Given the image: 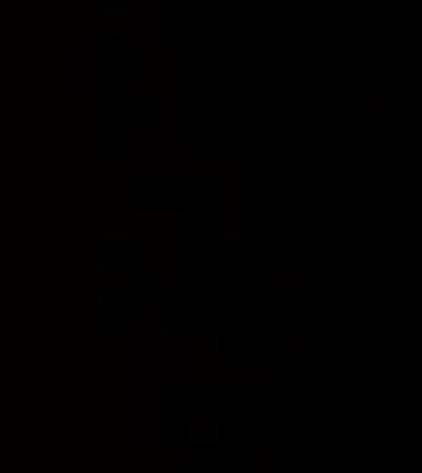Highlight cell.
<instances>
[{
    "label": "cell",
    "instance_id": "cell-5",
    "mask_svg": "<svg viewBox=\"0 0 422 473\" xmlns=\"http://www.w3.org/2000/svg\"><path fill=\"white\" fill-rule=\"evenodd\" d=\"M390 106L393 102L386 95H364V120H372V124L390 120Z\"/></svg>",
    "mask_w": 422,
    "mask_h": 473
},
{
    "label": "cell",
    "instance_id": "cell-6",
    "mask_svg": "<svg viewBox=\"0 0 422 473\" xmlns=\"http://www.w3.org/2000/svg\"><path fill=\"white\" fill-rule=\"evenodd\" d=\"M219 237H226V240H240V237H248L244 215H240V211L222 215V219H219Z\"/></svg>",
    "mask_w": 422,
    "mask_h": 473
},
{
    "label": "cell",
    "instance_id": "cell-1",
    "mask_svg": "<svg viewBox=\"0 0 422 473\" xmlns=\"http://www.w3.org/2000/svg\"><path fill=\"white\" fill-rule=\"evenodd\" d=\"M219 430H222L219 415H193L186 433H189V441H193V444H215V441H219Z\"/></svg>",
    "mask_w": 422,
    "mask_h": 473
},
{
    "label": "cell",
    "instance_id": "cell-4",
    "mask_svg": "<svg viewBox=\"0 0 422 473\" xmlns=\"http://www.w3.org/2000/svg\"><path fill=\"white\" fill-rule=\"evenodd\" d=\"M248 368V382H259V386H270V382H277V364L270 361V357H251V361L244 364Z\"/></svg>",
    "mask_w": 422,
    "mask_h": 473
},
{
    "label": "cell",
    "instance_id": "cell-3",
    "mask_svg": "<svg viewBox=\"0 0 422 473\" xmlns=\"http://www.w3.org/2000/svg\"><path fill=\"white\" fill-rule=\"evenodd\" d=\"M306 331L302 328H277V353L280 357H302L306 353Z\"/></svg>",
    "mask_w": 422,
    "mask_h": 473
},
{
    "label": "cell",
    "instance_id": "cell-2",
    "mask_svg": "<svg viewBox=\"0 0 422 473\" xmlns=\"http://www.w3.org/2000/svg\"><path fill=\"white\" fill-rule=\"evenodd\" d=\"M306 277L302 270H277V295L280 299H302L306 295Z\"/></svg>",
    "mask_w": 422,
    "mask_h": 473
}]
</instances>
